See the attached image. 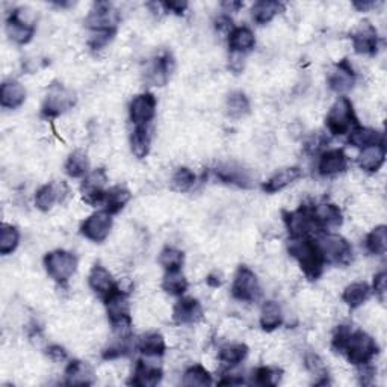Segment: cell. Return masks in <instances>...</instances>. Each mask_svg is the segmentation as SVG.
Listing matches in <instances>:
<instances>
[{"mask_svg":"<svg viewBox=\"0 0 387 387\" xmlns=\"http://www.w3.org/2000/svg\"><path fill=\"white\" fill-rule=\"evenodd\" d=\"M287 250L290 256L298 262L301 271L309 280H318L324 273L326 259L322 254L318 241H314L309 236L304 238H292L289 241Z\"/></svg>","mask_w":387,"mask_h":387,"instance_id":"cell-1","label":"cell"},{"mask_svg":"<svg viewBox=\"0 0 387 387\" xmlns=\"http://www.w3.org/2000/svg\"><path fill=\"white\" fill-rule=\"evenodd\" d=\"M105 306L109 318L111 327L118 338L131 336L132 318H131V306H129V297L120 287L114 289L112 292L105 299Z\"/></svg>","mask_w":387,"mask_h":387,"instance_id":"cell-2","label":"cell"},{"mask_svg":"<svg viewBox=\"0 0 387 387\" xmlns=\"http://www.w3.org/2000/svg\"><path fill=\"white\" fill-rule=\"evenodd\" d=\"M342 354H345L347 360L354 367L371 363L372 359L379 354V345L372 336L362 330L351 331L350 336L343 345Z\"/></svg>","mask_w":387,"mask_h":387,"instance_id":"cell-3","label":"cell"},{"mask_svg":"<svg viewBox=\"0 0 387 387\" xmlns=\"http://www.w3.org/2000/svg\"><path fill=\"white\" fill-rule=\"evenodd\" d=\"M326 126L328 132L335 136L350 133L354 127L360 126L356 112H354L352 102L348 97H339L335 105L330 107L326 118Z\"/></svg>","mask_w":387,"mask_h":387,"instance_id":"cell-4","label":"cell"},{"mask_svg":"<svg viewBox=\"0 0 387 387\" xmlns=\"http://www.w3.org/2000/svg\"><path fill=\"white\" fill-rule=\"evenodd\" d=\"M6 34L17 44H28L35 34L34 14L28 8H17L6 20Z\"/></svg>","mask_w":387,"mask_h":387,"instance_id":"cell-5","label":"cell"},{"mask_svg":"<svg viewBox=\"0 0 387 387\" xmlns=\"http://www.w3.org/2000/svg\"><path fill=\"white\" fill-rule=\"evenodd\" d=\"M44 266L47 274L56 283H67L78 270L76 256L66 250H53L46 254Z\"/></svg>","mask_w":387,"mask_h":387,"instance_id":"cell-6","label":"cell"},{"mask_svg":"<svg viewBox=\"0 0 387 387\" xmlns=\"http://www.w3.org/2000/svg\"><path fill=\"white\" fill-rule=\"evenodd\" d=\"M318 244L322 254H324L326 262L347 265L352 259V246L340 234H336V233L321 234Z\"/></svg>","mask_w":387,"mask_h":387,"instance_id":"cell-7","label":"cell"},{"mask_svg":"<svg viewBox=\"0 0 387 387\" xmlns=\"http://www.w3.org/2000/svg\"><path fill=\"white\" fill-rule=\"evenodd\" d=\"M232 295L234 299L244 301V303H254L261 298L262 289L259 280L249 266L241 265L236 271L232 285Z\"/></svg>","mask_w":387,"mask_h":387,"instance_id":"cell-8","label":"cell"},{"mask_svg":"<svg viewBox=\"0 0 387 387\" xmlns=\"http://www.w3.org/2000/svg\"><path fill=\"white\" fill-rule=\"evenodd\" d=\"M76 103V94L62 83H52L42 103V115L46 118H55L67 112Z\"/></svg>","mask_w":387,"mask_h":387,"instance_id":"cell-9","label":"cell"},{"mask_svg":"<svg viewBox=\"0 0 387 387\" xmlns=\"http://www.w3.org/2000/svg\"><path fill=\"white\" fill-rule=\"evenodd\" d=\"M283 220L290 238H304L318 230L311 206H307V204L294 212H283Z\"/></svg>","mask_w":387,"mask_h":387,"instance_id":"cell-10","label":"cell"},{"mask_svg":"<svg viewBox=\"0 0 387 387\" xmlns=\"http://www.w3.org/2000/svg\"><path fill=\"white\" fill-rule=\"evenodd\" d=\"M118 21H120V14L109 2H97L85 23L94 32L115 34Z\"/></svg>","mask_w":387,"mask_h":387,"instance_id":"cell-11","label":"cell"},{"mask_svg":"<svg viewBox=\"0 0 387 387\" xmlns=\"http://www.w3.org/2000/svg\"><path fill=\"white\" fill-rule=\"evenodd\" d=\"M111 230H112V213H109L105 209L90 215V217L83 221L81 227V233L85 236V238L95 244L106 241Z\"/></svg>","mask_w":387,"mask_h":387,"instance_id":"cell-12","label":"cell"},{"mask_svg":"<svg viewBox=\"0 0 387 387\" xmlns=\"http://www.w3.org/2000/svg\"><path fill=\"white\" fill-rule=\"evenodd\" d=\"M157 100L155 94L143 93L133 97V100L129 106V115H131V121L135 127L148 126L156 115Z\"/></svg>","mask_w":387,"mask_h":387,"instance_id":"cell-13","label":"cell"},{"mask_svg":"<svg viewBox=\"0 0 387 387\" xmlns=\"http://www.w3.org/2000/svg\"><path fill=\"white\" fill-rule=\"evenodd\" d=\"M107 181L105 169H95L90 173L87 177L83 179V184L81 188L83 201L91 204V206H97V204H102L105 198V185Z\"/></svg>","mask_w":387,"mask_h":387,"instance_id":"cell-14","label":"cell"},{"mask_svg":"<svg viewBox=\"0 0 387 387\" xmlns=\"http://www.w3.org/2000/svg\"><path fill=\"white\" fill-rule=\"evenodd\" d=\"M69 194V188L64 181H50L42 185L35 194V206L41 212H49L56 203H61Z\"/></svg>","mask_w":387,"mask_h":387,"instance_id":"cell-15","label":"cell"},{"mask_svg":"<svg viewBox=\"0 0 387 387\" xmlns=\"http://www.w3.org/2000/svg\"><path fill=\"white\" fill-rule=\"evenodd\" d=\"M352 46L359 55H375L379 50V32L371 23H362L351 35Z\"/></svg>","mask_w":387,"mask_h":387,"instance_id":"cell-16","label":"cell"},{"mask_svg":"<svg viewBox=\"0 0 387 387\" xmlns=\"http://www.w3.org/2000/svg\"><path fill=\"white\" fill-rule=\"evenodd\" d=\"M354 83H356V73H354L351 62L348 59L340 61L338 66L331 70L328 76L330 90L338 94L348 93L354 87Z\"/></svg>","mask_w":387,"mask_h":387,"instance_id":"cell-17","label":"cell"},{"mask_svg":"<svg viewBox=\"0 0 387 387\" xmlns=\"http://www.w3.org/2000/svg\"><path fill=\"white\" fill-rule=\"evenodd\" d=\"M348 168V157L342 148H331L321 155L318 171L321 176H336Z\"/></svg>","mask_w":387,"mask_h":387,"instance_id":"cell-18","label":"cell"},{"mask_svg":"<svg viewBox=\"0 0 387 387\" xmlns=\"http://www.w3.org/2000/svg\"><path fill=\"white\" fill-rule=\"evenodd\" d=\"M203 316V307L200 301L196 298H181L179 299L173 309V319L179 326L194 324Z\"/></svg>","mask_w":387,"mask_h":387,"instance_id":"cell-19","label":"cell"},{"mask_svg":"<svg viewBox=\"0 0 387 387\" xmlns=\"http://www.w3.org/2000/svg\"><path fill=\"white\" fill-rule=\"evenodd\" d=\"M311 212H314V220L316 222V227L319 232L331 229V227H339L343 221L342 212L336 204H331V203L314 204V206H311Z\"/></svg>","mask_w":387,"mask_h":387,"instance_id":"cell-20","label":"cell"},{"mask_svg":"<svg viewBox=\"0 0 387 387\" xmlns=\"http://www.w3.org/2000/svg\"><path fill=\"white\" fill-rule=\"evenodd\" d=\"M88 285H90L93 292L99 295L102 299H105L107 295L112 292L114 289L118 287L112 274L100 263L94 265L93 270L90 271Z\"/></svg>","mask_w":387,"mask_h":387,"instance_id":"cell-21","label":"cell"},{"mask_svg":"<svg viewBox=\"0 0 387 387\" xmlns=\"http://www.w3.org/2000/svg\"><path fill=\"white\" fill-rule=\"evenodd\" d=\"M162 369L157 364H153L150 362L139 360L133 369V375L131 383L135 386L141 387H153L162 380Z\"/></svg>","mask_w":387,"mask_h":387,"instance_id":"cell-22","label":"cell"},{"mask_svg":"<svg viewBox=\"0 0 387 387\" xmlns=\"http://www.w3.org/2000/svg\"><path fill=\"white\" fill-rule=\"evenodd\" d=\"M303 176V169L299 167H287L282 168L280 171H277L270 179H268L263 184V191L268 194H274L287 188L289 185H292L294 181L301 179Z\"/></svg>","mask_w":387,"mask_h":387,"instance_id":"cell-23","label":"cell"},{"mask_svg":"<svg viewBox=\"0 0 387 387\" xmlns=\"http://www.w3.org/2000/svg\"><path fill=\"white\" fill-rule=\"evenodd\" d=\"M26 100V90L18 81H6L0 87V105L5 109H17Z\"/></svg>","mask_w":387,"mask_h":387,"instance_id":"cell-24","label":"cell"},{"mask_svg":"<svg viewBox=\"0 0 387 387\" xmlns=\"http://www.w3.org/2000/svg\"><path fill=\"white\" fill-rule=\"evenodd\" d=\"M217 177L224 181V184L236 185L241 188H250L251 186V176L250 171L242 168L241 165L236 164H225L215 169Z\"/></svg>","mask_w":387,"mask_h":387,"instance_id":"cell-25","label":"cell"},{"mask_svg":"<svg viewBox=\"0 0 387 387\" xmlns=\"http://www.w3.org/2000/svg\"><path fill=\"white\" fill-rule=\"evenodd\" d=\"M256 46L254 32L246 26L233 28L229 34V49L234 55H244Z\"/></svg>","mask_w":387,"mask_h":387,"instance_id":"cell-26","label":"cell"},{"mask_svg":"<svg viewBox=\"0 0 387 387\" xmlns=\"http://www.w3.org/2000/svg\"><path fill=\"white\" fill-rule=\"evenodd\" d=\"M66 384L70 386H91L94 383V371L87 362L73 360L66 368Z\"/></svg>","mask_w":387,"mask_h":387,"instance_id":"cell-27","label":"cell"},{"mask_svg":"<svg viewBox=\"0 0 387 387\" xmlns=\"http://www.w3.org/2000/svg\"><path fill=\"white\" fill-rule=\"evenodd\" d=\"M386 160V145L384 143L375 144L372 147H367L362 150L359 156V167L368 173H377V171L383 167Z\"/></svg>","mask_w":387,"mask_h":387,"instance_id":"cell-28","label":"cell"},{"mask_svg":"<svg viewBox=\"0 0 387 387\" xmlns=\"http://www.w3.org/2000/svg\"><path fill=\"white\" fill-rule=\"evenodd\" d=\"M136 348L139 350V352H143L147 357H160L165 354L167 343L160 333L152 331V333H145L144 336L138 339Z\"/></svg>","mask_w":387,"mask_h":387,"instance_id":"cell-29","label":"cell"},{"mask_svg":"<svg viewBox=\"0 0 387 387\" xmlns=\"http://www.w3.org/2000/svg\"><path fill=\"white\" fill-rule=\"evenodd\" d=\"M348 143L352 147L363 150V148H367V147H372L375 144L384 143V138H383V135L379 131H375V129L357 126V127H354L352 131L350 132Z\"/></svg>","mask_w":387,"mask_h":387,"instance_id":"cell-30","label":"cell"},{"mask_svg":"<svg viewBox=\"0 0 387 387\" xmlns=\"http://www.w3.org/2000/svg\"><path fill=\"white\" fill-rule=\"evenodd\" d=\"M173 66L174 61L171 58L169 53H164V55L157 56L156 59H153L152 67H150L148 71L150 81H152V83L156 85V87H162V85L167 83L171 71H173Z\"/></svg>","mask_w":387,"mask_h":387,"instance_id":"cell-31","label":"cell"},{"mask_svg":"<svg viewBox=\"0 0 387 387\" xmlns=\"http://www.w3.org/2000/svg\"><path fill=\"white\" fill-rule=\"evenodd\" d=\"M132 194L124 186H112L111 189H106L105 198H103V206L105 210L115 215L124 209L126 204L131 201Z\"/></svg>","mask_w":387,"mask_h":387,"instance_id":"cell-32","label":"cell"},{"mask_svg":"<svg viewBox=\"0 0 387 387\" xmlns=\"http://www.w3.org/2000/svg\"><path fill=\"white\" fill-rule=\"evenodd\" d=\"M369 295H371L369 285L364 282H356L345 287V290H343L342 294V299L350 309H357L367 303Z\"/></svg>","mask_w":387,"mask_h":387,"instance_id":"cell-33","label":"cell"},{"mask_svg":"<svg viewBox=\"0 0 387 387\" xmlns=\"http://www.w3.org/2000/svg\"><path fill=\"white\" fill-rule=\"evenodd\" d=\"M285 5L282 2H273V0H261V2H256L251 14H253V20L256 23L259 25H266L270 23V21L278 16L280 13H283Z\"/></svg>","mask_w":387,"mask_h":387,"instance_id":"cell-34","label":"cell"},{"mask_svg":"<svg viewBox=\"0 0 387 387\" xmlns=\"http://www.w3.org/2000/svg\"><path fill=\"white\" fill-rule=\"evenodd\" d=\"M283 324V310L275 301H266L261 310V327L265 331H274Z\"/></svg>","mask_w":387,"mask_h":387,"instance_id":"cell-35","label":"cell"},{"mask_svg":"<svg viewBox=\"0 0 387 387\" xmlns=\"http://www.w3.org/2000/svg\"><path fill=\"white\" fill-rule=\"evenodd\" d=\"M246 356H249V347L245 343H230V345L222 347L218 352L220 362L227 368L238 367Z\"/></svg>","mask_w":387,"mask_h":387,"instance_id":"cell-36","label":"cell"},{"mask_svg":"<svg viewBox=\"0 0 387 387\" xmlns=\"http://www.w3.org/2000/svg\"><path fill=\"white\" fill-rule=\"evenodd\" d=\"M66 173L73 179L87 177L90 174V160L88 156L82 150L73 152L66 162Z\"/></svg>","mask_w":387,"mask_h":387,"instance_id":"cell-37","label":"cell"},{"mask_svg":"<svg viewBox=\"0 0 387 387\" xmlns=\"http://www.w3.org/2000/svg\"><path fill=\"white\" fill-rule=\"evenodd\" d=\"M150 145H152V136H150L148 126L135 127L132 135H131L132 153L138 159H143V157H145L148 155Z\"/></svg>","mask_w":387,"mask_h":387,"instance_id":"cell-38","label":"cell"},{"mask_svg":"<svg viewBox=\"0 0 387 387\" xmlns=\"http://www.w3.org/2000/svg\"><path fill=\"white\" fill-rule=\"evenodd\" d=\"M367 250L374 256H383L387 251V227L384 224L377 225L367 236Z\"/></svg>","mask_w":387,"mask_h":387,"instance_id":"cell-39","label":"cell"},{"mask_svg":"<svg viewBox=\"0 0 387 387\" xmlns=\"http://www.w3.org/2000/svg\"><path fill=\"white\" fill-rule=\"evenodd\" d=\"M20 244V233L17 227L9 224H2L0 227V254L8 256L17 250Z\"/></svg>","mask_w":387,"mask_h":387,"instance_id":"cell-40","label":"cell"},{"mask_svg":"<svg viewBox=\"0 0 387 387\" xmlns=\"http://www.w3.org/2000/svg\"><path fill=\"white\" fill-rule=\"evenodd\" d=\"M162 289L169 295H174V297L184 295L188 289L186 277L181 274V271H169L164 277Z\"/></svg>","mask_w":387,"mask_h":387,"instance_id":"cell-41","label":"cell"},{"mask_svg":"<svg viewBox=\"0 0 387 387\" xmlns=\"http://www.w3.org/2000/svg\"><path fill=\"white\" fill-rule=\"evenodd\" d=\"M212 383V375L201 364H194L184 374V384L188 387H204L210 386Z\"/></svg>","mask_w":387,"mask_h":387,"instance_id":"cell-42","label":"cell"},{"mask_svg":"<svg viewBox=\"0 0 387 387\" xmlns=\"http://www.w3.org/2000/svg\"><path fill=\"white\" fill-rule=\"evenodd\" d=\"M185 262V254L173 246H167L159 254V263L167 273L169 271H180Z\"/></svg>","mask_w":387,"mask_h":387,"instance_id":"cell-43","label":"cell"},{"mask_svg":"<svg viewBox=\"0 0 387 387\" xmlns=\"http://www.w3.org/2000/svg\"><path fill=\"white\" fill-rule=\"evenodd\" d=\"M227 111L233 118H241L250 112V100L242 91H233L227 97Z\"/></svg>","mask_w":387,"mask_h":387,"instance_id":"cell-44","label":"cell"},{"mask_svg":"<svg viewBox=\"0 0 387 387\" xmlns=\"http://www.w3.org/2000/svg\"><path fill=\"white\" fill-rule=\"evenodd\" d=\"M194 184H196V174L188 167H180L174 171L173 177H171V188L177 192L189 191Z\"/></svg>","mask_w":387,"mask_h":387,"instance_id":"cell-45","label":"cell"},{"mask_svg":"<svg viewBox=\"0 0 387 387\" xmlns=\"http://www.w3.org/2000/svg\"><path fill=\"white\" fill-rule=\"evenodd\" d=\"M131 339H132V336H126V338L117 336V340H114L111 345L103 351V359L114 360V359H120L123 356H127V354L132 350Z\"/></svg>","mask_w":387,"mask_h":387,"instance_id":"cell-46","label":"cell"},{"mask_svg":"<svg viewBox=\"0 0 387 387\" xmlns=\"http://www.w3.org/2000/svg\"><path fill=\"white\" fill-rule=\"evenodd\" d=\"M304 364L306 368L310 374L316 375V377L322 379L318 384H326L327 383V375H328V371H327V367L324 360H322L316 352H307L306 357H304Z\"/></svg>","mask_w":387,"mask_h":387,"instance_id":"cell-47","label":"cell"},{"mask_svg":"<svg viewBox=\"0 0 387 387\" xmlns=\"http://www.w3.org/2000/svg\"><path fill=\"white\" fill-rule=\"evenodd\" d=\"M254 383L259 386H275L282 379V371L277 368L262 367L254 371Z\"/></svg>","mask_w":387,"mask_h":387,"instance_id":"cell-48","label":"cell"},{"mask_svg":"<svg viewBox=\"0 0 387 387\" xmlns=\"http://www.w3.org/2000/svg\"><path fill=\"white\" fill-rule=\"evenodd\" d=\"M372 289H374L375 295L379 297V299L381 301V303H384L386 292H387V274H386V271H381V273H379L377 275L374 277Z\"/></svg>","mask_w":387,"mask_h":387,"instance_id":"cell-49","label":"cell"},{"mask_svg":"<svg viewBox=\"0 0 387 387\" xmlns=\"http://www.w3.org/2000/svg\"><path fill=\"white\" fill-rule=\"evenodd\" d=\"M46 354L49 356L50 360L53 362H66L67 357H69V354L66 351V348L61 347V345H50L47 350H46Z\"/></svg>","mask_w":387,"mask_h":387,"instance_id":"cell-50","label":"cell"},{"mask_svg":"<svg viewBox=\"0 0 387 387\" xmlns=\"http://www.w3.org/2000/svg\"><path fill=\"white\" fill-rule=\"evenodd\" d=\"M162 6L167 9V11H171V13H176V14H184L185 9L188 8V4L186 2H164Z\"/></svg>","mask_w":387,"mask_h":387,"instance_id":"cell-51","label":"cell"},{"mask_svg":"<svg viewBox=\"0 0 387 387\" xmlns=\"http://www.w3.org/2000/svg\"><path fill=\"white\" fill-rule=\"evenodd\" d=\"M215 25H217V29H218L220 32H229V34H230V32L233 30L232 18L227 17V16H221V17H218L217 23H215Z\"/></svg>","mask_w":387,"mask_h":387,"instance_id":"cell-52","label":"cell"},{"mask_svg":"<svg viewBox=\"0 0 387 387\" xmlns=\"http://www.w3.org/2000/svg\"><path fill=\"white\" fill-rule=\"evenodd\" d=\"M222 280H221V277L218 274H210L209 278H208V285L212 286V287H218L221 286Z\"/></svg>","mask_w":387,"mask_h":387,"instance_id":"cell-53","label":"cell"},{"mask_svg":"<svg viewBox=\"0 0 387 387\" xmlns=\"http://www.w3.org/2000/svg\"><path fill=\"white\" fill-rule=\"evenodd\" d=\"M352 5L356 6L359 11H367V9L372 8V6H375V2H354Z\"/></svg>","mask_w":387,"mask_h":387,"instance_id":"cell-54","label":"cell"},{"mask_svg":"<svg viewBox=\"0 0 387 387\" xmlns=\"http://www.w3.org/2000/svg\"><path fill=\"white\" fill-rule=\"evenodd\" d=\"M224 8H227L230 13H233V11H238L239 8H242V4L241 2H225L222 4Z\"/></svg>","mask_w":387,"mask_h":387,"instance_id":"cell-55","label":"cell"}]
</instances>
